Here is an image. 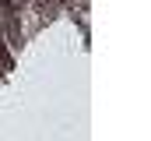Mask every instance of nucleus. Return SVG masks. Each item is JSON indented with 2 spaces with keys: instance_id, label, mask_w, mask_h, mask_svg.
<instances>
[{
  "instance_id": "f257e3e1",
  "label": "nucleus",
  "mask_w": 151,
  "mask_h": 141,
  "mask_svg": "<svg viewBox=\"0 0 151 141\" xmlns=\"http://www.w3.org/2000/svg\"><path fill=\"white\" fill-rule=\"evenodd\" d=\"M4 78H7V74H4V67H0V85H4Z\"/></svg>"
}]
</instances>
